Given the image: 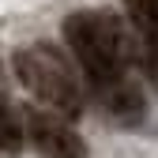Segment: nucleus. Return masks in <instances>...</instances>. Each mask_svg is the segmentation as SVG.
I'll return each instance as SVG.
<instances>
[{"label":"nucleus","mask_w":158,"mask_h":158,"mask_svg":"<svg viewBox=\"0 0 158 158\" xmlns=\"http://www.w3.org/2000/svg\"><path fill=\"white\" fill-rule=\"evenodd\" d=\"M64 38L79 68L87 72L98 102L106 106V113L121 124H139L147 113V102L124 68L128 42H124L121 23L106 11H75L64 19Z\"/></svg>","instance_id":"1"},{"label":"nucleus","mask_w":158,"mask_h":158,"mask_svg":"<svg viewBox=\"0 0 158 158\" xmlns=\"http://www.w3.org/2000/svg\"><path fill=\"white\" fill-rule=\"evenodd\" d=\"M15 75L38 102L53 106L56 113L75 117L83 109V90H79V79L72 72V64L64 60L60 49H53L45 42L27 45L15 53Z\"/></svg>","instance_id":"2"},{"label":"nucleus","mask_w":158,"mask_h":158,"mask_svg":"<svg viewBox=\"0 0 158 158\" xmlns=\"http://www.w3.org/2000/svg\"><path fill=\"white\" fill-rule=\"evenodd\" d=\"M27 132H30V143H34L38 158H90L83 135L53 113H30Z\"/></svg>","instance_id":"3"},{"label":"nucleus","mask_w":158,"mask_h":158,"mask_svg":"<svg viewBox=\"0 0 158 158\" xmlns=\"http://www.w3.org/2000/svg\"><path fill=\"white\" fill-rule=\"evenodd\" d=\"M124 11L135 34V56L158 83V0H124Z\"/></svg>","instance_id":"4"},{"label":"nucleus","mask_w":158,"mask_h":158,"mask_svg":"<svg viewBox=\"0 0 158 158\" xmlns=\"http://www.w3.org/2000/svg\"><path fill=\"white\" fill-rule=\"evenodd\" d=\"M0 151H8V154H19V151H23V128H19L15 113L8 109L4 90H0Z\"/></svg>","instance_id":"5"}]
</instances>
